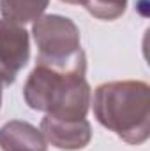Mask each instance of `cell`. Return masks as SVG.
Returning <instances> with one entry per match:
<instances>
[{"label":"cell","instance_id":"6da1fadb","mask_svg":"<svg viewBox=\"0 0 150 151\" xmlns=\"http://www.w3.org/2000/svg\"><path fill=\"white\" fill-rule=\"evenodd\" d=\"M85 72V53L66 63L37 62L23 86L27 106L62 119L85 118L92 100Z\"/></svg>","mask_w":150,"mask_h":151},{"label":"cell","instance_id":"7a4b0ae2","mask_svg":"<svg viewBox=\"0 0 150 151\" xmlns=\"http://www.w3.org/2000/svg\"><path fill=\"white\" fill-rule=\"evenodd\" d=\"M97 121L127 144H143L150 135V88L143 81L99 84L90 100Z\"/></svg>","mask_w":150,"mask_h":151},{"label":"cell","instance_id":"3957f363","mask_svg":"<svg viewBox=\"0 0 150 151\" xmlns=\"http://www.w3.org/2000/svg\"><path fill=\"white\" fill-rule=\"evenodd\" d=\"M32 35L37 44V62L64 63L83 53L79 28L73 19L60 14H46L36 19Z\"/></svg>","mask_w":150,"mask_h":151},{"label":"cell","instance_id":"277c9868","mask_svg":"<svg viewBox=\"0 0 150 151\" xmlns=\"http://www.w3.org/2000/svg\"><path fill=\"white\" fill-rule=\"evenodd\" d=\"M30 58L28 32L16 23L0 19V81L12 84Z\"/></svg>","mask_w":150,"mask_h":151},{"label":"cell","instance_id":"5b68a950","mask_svg":"<svg viewBox=\"0 0 150 151\" xmlns=\"http://www.w3.org/2000/svg\"><path fill=\"white\" fill-rule=\"evenodd\" d=\"M39 130L44 135L46 142L66 151L83 150L92 139V127L85 118L62 119V118L46 114L41 121Z\"/></svg>","mask_w":150,"mask_h":151},{"label":"cell","instance_id":"8992f818","mask_svg":"<svg viewBox=\"0 0 150 151\" xmlns=\"http://www.w3.org/2000/svg\"><path fill=\"white\" fill-rule=\"evenodd\" d=\"M2 151H48V142L34 125L20 119L7 121L0 127Z\"/></svg>","mask_w":150,"mask_h":151},{"label":"cell","instance_id":"52a82bcc","mask_svg":"<svg viewBox=\"0 0 150 151\" xmlns=\"http://www.w3.org/2000/svg\"><path fill=\"white\" fill-rule=\"evenodd\" d=\"M48 4L50 0H0V14L11 23L25 25L39 19Z\"/></svg>","mask_w":150,"mask_h":151},{"label":"cell","instance_id":"ba28073f","mask_svg":"<svg viewBox=\"0 0 150 151\" xmlns=\"http://www.w3.org/2000/svg\"><path fill=\"white\" fill-rule=\"evenodd\" d=\"M79 4L94 18L106 21L120 18L127 9V0H79Z\"/></svg>","mask_w":150,"mask_h":151},{"label":"cell","instance_id":"9c48e42d","mask_svg":"<svg viewBox=\"0 0 150 151\" xmlns=\"http://www.w3.org/2000/svg\"><path fill=\"white\" fill-rule=\"evenodd\" d=\"M60 2H66V4H79V0H60Z\"/></svg>","mask_w":150,"mask_h":151},{"label":"cell","instance_id":"30bf717a","mask_svg":"<svg viewBox=\"0 0 150 151\" xmlns=\"http://www.w3.org/2000/svg\"><path fill=\"white\" fill-rule=\"evenodd\" d=\"M0 106H2V81H0Z\"/></svg>","mask_w":150,"mask_h":151}]
</instances>
